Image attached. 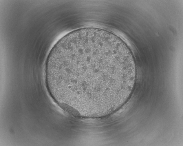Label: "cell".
<instances>
[{
  "label": "cell",
  "mask_w": 183,
  "mask_h": 146,
  "mask_svg": "<svg viewBox=\"0 0 183 146\" xmlns=\"http://www.w3.org/2000/svg\"><path fill=\"white\" fill-rule=\"evenodd\" d=\"M48 91L58 102L81 115L97 116L117 110L129 98L136 64L110 41L96 36L68 40L48 56Z\"/></svg>",
  "instance_id": "obj_1"
}]
</instances>
